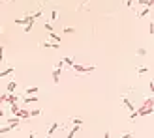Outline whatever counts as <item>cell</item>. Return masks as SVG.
<instances>
[{
  "instance_id": "obj_1",
  "label": "cell",
  "mask_w": 154,
  "mask_h": 138,
  "mask_svg": "<svg viewBox=\"0 0 154 138\" xmlns=\"http://www.w3.org/2000/svg\"><path fill=\"white\" fill-rule=\"evenodd\" d=\"M151 114H152V97L145 101V105L141 106L139 110H133V112L130 114V121H133L135 118H139V116H151Z\"/></svg>"
},
{
  "instance_id": "obj_2",
  "label": "cell",
  "mask_w": 154,
  "mask_h": 138,
  "mask_svg": "<svg viewBox=\"0 0 154 138\" xmlns=\"http://www.w3.org/2000/svg\"><path fill=\"white\" fill-rule=\"evenodd\" d=\"M72 69L75 71V73H79V75H88V73H94L96 71V65H79V64H73L72 65Z\"/></svg>"
},
{
  "instance_id": "obj_3",
  "label": "cell",
  "mask_w": 154,
  "mask_h": 138,
  "mask_svg": "<svg viewBox=\"0 0 154 138\" xmlns=\"http://www.w3.org/2000/svg\"><path fill=\"white\" fill-rule=\"evenodd\" d=\"M15 118H19V120H28L30 118V112L26 108H19L17 112H15Z\"/></svg>"
},
{
  "instance_id": "obj_4",
  "label": "cell",
  "mask_w": 154,
  "mask_h": 138,
  "mask_svg": "<svg viewBox=\"0 0 154 138\" xmlns=\"http://www.w3.org/2000/svg\"><path fill=\"white\" fill-rule=\"evenodd\" d=\"M21 123H23V120H19V118H15V116L13 118H8V121H6V125H11L13 129H17Z\"/></svg>"
},
{
  "instance_id": "obj_5",
  "label": "cell",
  "mask_w": 154,
  "mask_h": 138,
  "mask_svg": "<svg viewBox=\"0 0 154 138\" xmlns=\"http://www.w3.org/2000/svg\"><path fill=\"white\" fill-rule=\"evenodd\" d=\"M39 47H43V49H58V47H60V43H53V41H41V43H39Z\"/></svg>"
},
{
  "instance_id": "obj_6",
  "label": "cell",
  "mask_w": 154,
  "mask_h": 138,
  "mask_svg": "<svg viewBox=\"0 0 154 138\" xmlns=\"http://www.w3.org/2000/svg\"><path fill=\"white\" fill-rule=\"evenodd\" d=\"M60 129V123H49V127H47V136H53L55 131H58Z\"/></svg>"
},
{
  "instance_id": "obj_7",
  "label": "cell",
  "mask_w": 154,
  "mask_h": 138,
  "mask_svg": "<svg viewBox=\"0 0 154 138\" xmlns=\"http://www.w3.org/2000/svg\"><path fill=\"white\" fill-rule=\"evenodd\" d=\"M79 131H81V125H73V127L68 131V135H66V138H73V136H75Z\"/></svg>"
},
{
  "instance_id": "obj_8",
  "label": "cell",
  "mask_w": 154,
  "mask_h": 138,
  "mask_svg": "<svg viewBox=\"0 0 154 138\" xmlns=\"http://www.w3.org/2000/svg\"><path fill=\"white\" fill-rule=\"evenodd\" d=\"M122 105H124L126 108L130 110V112H133V110H135V106H133V103H132V101L128 99V97H122Z\"/></svg>"
},
{
  "instance_id": "obj_9",
  "label": "cell",
  "mask_w": 154,
  "mask_h": 138,
  "mask_svg": "<svg viewBox=\"0 0 154 138\" xmlns=\"http://www.w3.org/2000/svg\"><path fill=\"white\" fill-rule=\"evenodd\" d=\"M60 73H62V69L55 67V71H53V82L55 84H60Z\"/></svg>"
},
{
  "instance_id": "obj_10",
  "label": "cell",
  "mask_w": 154,
  "mask_h": 138,
  "mask_svg": "<svg viewBox=\"0 0 154 138\" xmlns=\"http://www.w3.org/2000/svg\"><path fill=\"white\" fill-rule=\"evenodd\" d=\"M38 92H39V86H32V88H26V90H25L26 95H36Z\"/></svg>"
},
{
  "instance_id": "obj_11",
  "label": "cell",
  "mask_w": 154,
  "mask_h": 138,
  "mask_svg": "<svg viewBox=\"0 0 154 138\" xmlns=\"http://www.w3.org/2000/svg\"><path fill=\"white\" fill-rule=\"evenodd\" d=\"M6 88H8V93H13V92H15V88H17V82L10 80V82H8V86H6Z\"/></svg>"
},
{
  "instance_id": "obj_12",
  "label": "cell",
  "mask_w": 154,
  "mask_h": 138,
  "mask_svg": "<svg viewBox=\"0 0 154 138\" xmlns=\"http://www.w3.org/2000/svg\"><path fill=\"white\" fill-rule=\"evenodd\" d=\"M13 71H15V69H13V67H11V65H10V67H8V69H4L2 73H0V78H4V77H10V75L13 73Z\"/></svg>"
},
{
  "instance_id": "obj_13",
  "label": "cell",
  "mask_w": 154,
  "mask_h": 138,
  "mask_svg": "<svg viewBox=\"0 0 154 138\" xmlns=\"http://www.w3.org/2000/svg\"><path fill=\"white\" fill-rule=\"evenodd\" d=\"M10 131H15L11 125H4V127H0V135H8Z\"/></svg>"
},
{
  "instance_id": "obj_14",
  "label": "cell",
  "mask_w": 154,
  "mask_h": 138,
  "mask_svg": "<svg viewBox=\"0 0 154 138\" xmlns=\"http://www.w3.org/2000/svg\"><path fill=\"white\" fill-rule=\"evenodd\" d=\"M62 64H66V65H70V67H72V65L75 64V60H73V58H70V56H66V58H62Z\"/></svg>"
},
{
  "instance_id": "obj_15",
  "label": "cell",
  "mask_w": 154,
  "mask_h": 138,
  "mask_svg": "<svg viewBox=\"0 0 154 138\" xmlns=\"http://www.w3.org/2000/svg\"><path fill=\"white\" fill-rule=\"evenodd\" d=\"M49 39H53V43H60V35L55 32H49Z\"/></svg>"
},
{
  "instance_id": "obj_16",
  "label": "cell",
  "mask_w": 154,
  "mask_h": 138,
  "mask_svg": "<svg viewBox=\"0 0 154 138\" xmlns=\"http://www.w3.org/2000/svg\"><path fill=\"white\" fill-rule=\"evenodd\" d=\"M38 99H39L38 95H28V97H26V99H25V105H28V103H36Z\"/></svg>"
},
{
  "instance_id": "obj_17",
  "label": "cell",
  "mask_w": 154,
  "mask_h": 138,
  "mask_svg": "<svg viewBox=\"0 0 154 138\" xmlns=\"http://www.w3.org/2000/svg\"><path fill=\"white\" fill-rule=\"evenodd\" d=\"M151 10H152V7H148V6L145 7V10H141V11H139V19H143L145 15H148V13H151Z\"/></svg>"
},
{
  "instance_id": "obj_18",
  "label": "cell",
  "mask_w": 154,
  "mask_h": 138,
  "mask_svg": "<svg viewBox=\"0 0 154 138\" xmlns=\"http://www.w3.org/2000/svg\"><path fill=\"white\" fill-rule=\"evenodd\" d=\"M19 108H21V106H19L17 103H13V105H10V114H13V116H15V112H17V110Z\"/></svg>"
},
{
  "instance_id": "obj_19",
  "label": "cell",
  "mask_w": 154,
  "mask_h": 138,
  "mask_svg": "<svg viewBox=\"0 0 154 138\" xmlns=\"http://www.w3.org/2000/svg\"><path fill=\"white\" fill-rule=\"evenodd\" d=\"M137 4H139V6H148V7H152V0H137Z\"/></svg>"
},
{
  "instance_id": "obj_20",
  "label": "cell",
  "mask_w": 154,
  "mask_h": 138,
  "mask_svg": "<svg viewBox=\"0 0 154 138\" xmlns=\"http://www.w3.org/2000/svg\"><path fill=\"white\" fill-rule=\"evenodd\" d=\"M70 121H72V125H81V127H83V120H81V118H72Z\"/></svg>"
},
{
  "instance_id": "obj_21",
  "label": "cell",
  "mask_w": 154,
  "mask_h": 138,
  "mask_svg": "<svg viewBox=\"0 0 154 138\" xmlns=\"http://www.w3.org/2000/svg\"><path fill=\"white\" fill-rule=\"evenodd\" d=\"M36 116H41V108H36V110H30V118H36Z\"/></svg>"
},
{
  "instance_id": "obj_22",
  "label": "cell",
  "mask_w": 154,
  "mask_h": 138,
  "mask_svg": "<svg viewBox=\"0 0 154 138\" xmlns=\"http://www.w3.org/2000/svg\"><path fill=\"white\" fill-rule=\"evenodd\" d=\"M137 73H139V75H145V73H148V67H137Z\"/></svg>"
},
{
  "instance_id": "obj_23",
  "label": "cell",
  "mask_w": 154,
  "mask_h": 138,
  "mask_svg": "<svg viewBox=\"0 0 154 138\" xmlns=\"http://www.w3.org/2000/svg\"><path fill=\"white\" fill-rule=\"evenodd\" d=\"M51 19H53V21H57V19H58V11H57V10L51 11Z\"/></svg>"
},
{
  "instance_id": "obj_24",
  "label": "cell",
  "mask_w": 154,
  "mask_h": 138,
  "mask_svg": "<svg viewBox=\"0 0 154 138\" xmlns=\"http://www.w3.org/2000/svg\"><path fill=\"white\" fill-rule=\"evenodd\" d=\"M64 32L66 34H73V32H75V28H72V26H64Z\"/></svg>"
},
{
  "instance_id": "obj_25",
  "label": "cell",
  "mask_w": 154,
  "mask_h": 138,
  "mask_svg": "<svg viewBox=\"0 0 154 138\" xmlns=\"http://www.w3.org/2000/svg\"><path fill=\"white\" fill-rule=\"evenodd\" d=\"M43 26H45V30H49V32H55V28H53V24H51V22H45Z\"/></svg>"
},
{
  "instance_id": "obj_26",
  "label": "cell",
  "mask_w": 154,
  "mask_h": 138,
  "mask_svg": "<svg viewBox=\"0 0 154 138\" xmlns=\"http://www.w3.org/2000/svg\"><path fill=\"white\" fill-rule=\"evenodd\" d=\"M137 56H147V50H145V49H137Z\"/></svg>"
},
{
  "instance_id": "obj_27",
  "label": "cell",
  "mask_w": 154,
  "mask_h": 138,
  "mask_svg": "<svg viewBox=\"0 0 154 138\" xmlns=\"http://www.w3.org/2000/svg\"><path fill=\"white\" fill-rule=\"evenodd\" d=\"M133 136V133H126V135H122L120 138H132Z\"/></svg>"
},
{
  "instance_id": "obj_28",
  "label": "cell",
  "mask_w": 154,
  "mask_h": 138,
  "mask_svg": "<svg viewBox=\"0 0 154 138\" xmlns=\"http://www.w3.org/2000/svg\"><path fill=\"white\" fill-rule=\"evenodd\" d=\"M4 60V49H2V45H0V62Z\"/></svg>"
},
{
  "instance_id": "obj_29",
  "label": "cell",
  "mask_w": 154,
  "mask_h": 138,
  "mask_svg": "<svg viewBox=\"0 0 154 138\" xmlns=\"http://www.w3.org/2000/svg\"><path fill=\"white\" fill-rule=\"evenodd\" d=\"M32 30V24H25V32H30Z\"/></svg>"
},
{
  "instance_id": "obj_30",
  "label": "cell",
  "mask_w": 154,
  "mask_h": 138,
  "mask_svg": "<svg viewBox=\"0 0 154 138\" xmlns=\"http://www.w3.org/2000/svg\"><path fill=\"white\" fill-rule=\"evenodd\" d=\"M132 4H133V0H126V6L128 7H132Z\"/></svg>"
},
{
  "instance_id": "obj_31",
  "label": "cell",
  "mask_w": 154,
  "mask_h": 138,
  "mask_svg": "<svg viewBox=\"0 0 154 138\" xmlns=\"http://www.w3.org/2000/svg\"><path fill=\"white\" fill-rule=\"evenodd\" d=\"M104 138H111V133H109V131H105V135H104Z\"/></svg>"
},
{
  "instance_id": "obj_32",
  "label": "cell",
  "mask_w": 154,
  "mask_h": 138,
  "mask_svg": "<svg viewBox=\"0 0 154 138\" xmlns=\"http://www.w3.org/2000/svg\"><path fill=\"white\" fill-rule=\"evenodd\" d=\"M26 138H38V136H36V133H30V135L26 136Z\"/></svg>"
},
{
  "instance_id": "obj_33",
  "label": "cell",
  "mask_w": 154,
  "mask_h": 138,
  "mask_svg": "<svg viewBox=\"0 0 154 138\" xmlns=\"http://www.w3.org/2000/svg\"><path fill=\"white\" fill-rule=\"evenodd\" d=\"M4 116H6V112H4V110L0 108V118H4Z\"/></svg>"
},
{
  "instance_id": "obj_34",
  "label": "cell",
  "mask_w": 154,
  "mask_h": 138,
  "mask_svg": "<svg viewBox=\"0 0 154 138\" xmlns=\"http://www.w3.org/2000/svg\"><path fill=\"white\" fill-rule=\"evenodd\" d=\"M2 105H4V95L0 97V106H2Z\"/></svg>"
},
{
  "instance_id": "obj_35",
  "label": "cell",
  "mask_w": 154,
  "mask_h": 138,
  "mask_svg": "<svg viewBox=\"0 0 154 138\" xmlns=\"http://www.w3.org/2000/svg\"><path fill=\"white\" fill-rule=\"evenodd\" d=\"M17 138H26V136H17Z\"/></svg>"
},
{
  "instance_id": "obj_36",
  "label": "cell",
  "mask_w": 154,
  "mask_h": 138,
  "mask_svg": "<svg viewBox=\"0 0 154 138\" xmlns=\"http://www.w3.org/2000/svg\"><path fill=\"white\" fill-rule=\"evenodd\" d=\"M4 2H11V0H4Z\"/></svg>"
},
{
  "instance_id": "obj_37",
  "label": "cell",
  "mask_w": 154,
  "mask_h": 138,
  "mask_svg": "<svg viewBox=\"0 0 154 138\" xmlns=\"http://www.w3.org/2000/svg\"><path fill=\"white\" fill-rule=\"evenodd\" d=\"M0 32H2V26H0Z\"/></svg>"
},
{
  "instance_id": "obj_38",
  "label": "cell",
  "mask_w": 154,
  "mask_h": 138,
  "mask_svg": "<svg viewBox=\"0 0 154 138\" xmlns=\"http://www.w3.org/2000/svg\"><path fill=\"white\" fill-rule=\"evenodd\" d=\"M117 138H120V136H117Z\"/></svg>"
}]
</instances>
